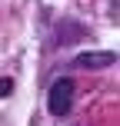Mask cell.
Here are the masks:
<instances>
[{
  "mask_svg": "<svg viewBox=\"0 0 120 126\" xmlns=\"http://www.w3.org/2000/svg\"><path fill=\"white\" fill-rule=\"evenodd\" d=\"M47 110L53 116H67L73 110V80L60 76V80L50 83V90H47Z\"/></svg>",
  "mask_w": 120,
  "mask_h": 126,
  "instance_id": "1",
  "label": "cell"
},
{
  "mask_svg": "<svg viewBox=\"0 0 120 126\" xmlns=\"http://www.w3.org/2000/svg\"><path fill=\"white\" fill-rule=\"evenodd\" d=\"M117 63V53L110 50H90V53H80V57L73 60L77 70H103V66H114Z\"/></svg>",
  "mask_w": 120,
  "mask_h": 126,
  "instance_id": "2",
  "label": "cell"
},
{
  "mask_svg": "<svg viewBox=\"0 0 120 126\" xmlns=\"http://www.w3.org/2000/svg\"><path fill=\"white\" fill-rule=\"evenodd\" d=\"M83 37V27L80 23H70V20H63V23L57 27V40L60 43H73V40Z\"/></svg>",
  "mask_w": 120,
  "mask_h": 126,
  "instance_id": "3",
  "label": "cell"
},
{
  "mask_svg": "<svg viewBox=\"0 0 120 126\" xmlns=\"http://www.w3.org/2000/svg\"><path fill=\"white\" fill-rule=\"evenodd\" d=\"M13 93V80L7 76V80H0V96H10Z\"/></svg>",
  "mask_w": 120,
  "mask_h": 126,
  "instance_id": "4",
  "label": "cell"
}]
</instances>
